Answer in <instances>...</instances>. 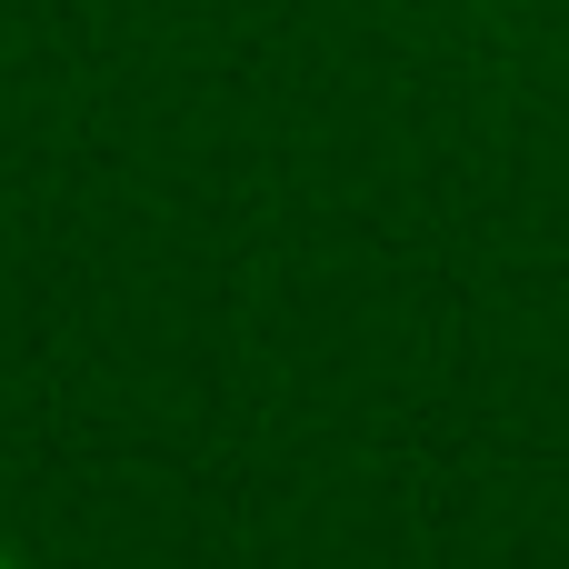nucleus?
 Segmentation results:
<instances>
[{"label": "nucleus", "instance_id": "1", "mask_svg": "<svg viewBox=\"0 0 569 569\" xmlns=\"http://www.w3.org/2000/svg\"><path fill=\"white\" fill-rule=\"evenodd\" d=\"M0 569H20V560H10V550H0Z\"/></svg>", "mask_w": 569, "mask_h": 569}]
</instances>
